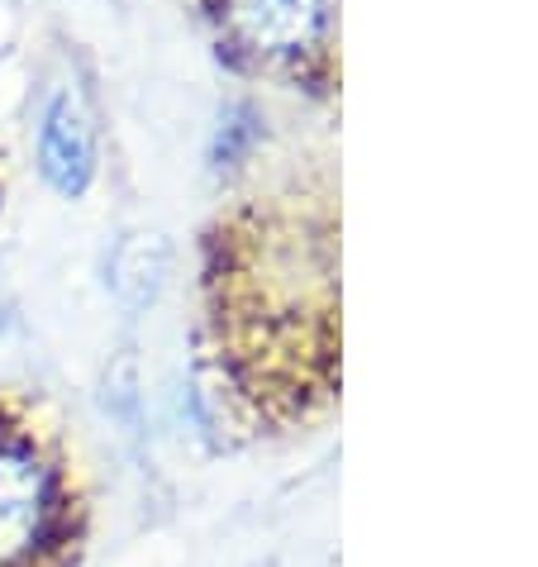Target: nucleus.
Instances as JSON below:
<instances>
[{
    "instance_id": "nucleus-2",
    "label": "nucleus",
    "mask_w": 538,
    "mask_h": 567,
    "mask_svg": "<svg viewBox=\"0 0 538 567\" xmlns=\"http://www.w3.org/2000/svg\"><path fill=\"white\" fill-rule=\"evenodd\" d=\"M210 20L234 62L334 91L339 0H210Z\"/></svg>"
},
{
    "instance_id": "nucleus-4",
    "label": "nucleus",
    "mask_w": 538,
    "mask_h": 567,
    "mask_svg": "<svg viewBox=\"0 0 538 567\" xmlns=\"http://www.w3.org/2000/svg\"><path fill=\"white\" fill-rule=\"evenodd\" d=\"M39 153H43V177H49L62 196L86 192L91 172H96V148H91V130L72 96H53L49 110H43Z\"/></svg>"
},
{
    "instance_id": "nucleus-3",
    "label": "nucleus",
    "mask_w": 538,
    "mask_h": 567,
    "mask_svg": "<svg viewBox=\"0 0 538 567\" xmlns=\"http://www.w3.org/2000/svg\"><path fill=\"white\" fill-rule=\"evenodd\" d=\"M72 544V492L34 434L0 430V567H39Z\"/></svg>"
},
{
    "instance_id": "nucleus-1",
    "label": "nucleus",
    "mask_w": 538,
    "mask_h": 567,
    "mask_svg": "<svg viewBox=\"0 0 538 567\" xmlns=\"http://www.w3.org/2000/svg\"><path fill=\"white\" fill-rule=\"evenodd\" d=\"M210 324L239 396L296 424L339 396V206L329 177L252 196L210 234Z\"/></svg>"
}]
</instances>
